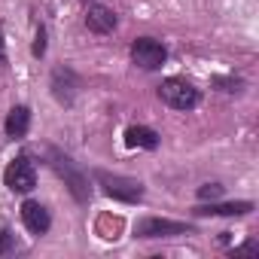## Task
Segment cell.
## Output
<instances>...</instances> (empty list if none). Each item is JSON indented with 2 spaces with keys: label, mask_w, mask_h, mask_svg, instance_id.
<instances>
[{
  "label": "cell",
  "mask_w": 259,
  "mask_h": 259,
  "mask_svg": "<svg viewBox=\"0 0 259 259\" xmlns=\"http://www.w3.org/2000/svg\"><path fill=\"white\" fill-rule=\"evenodd\" d=\"M49 165L64 177V183L70 186V192H73V198L79 201V204H85L89 201V195H92V189H89V180H85V174L76 168V162L70 159V156H64L61 150H55V147H49Z\"/></svg>",
  "instance_id": "6da1fadb"
},
{
  "label": "cell",
  "mask_w": 259,
  "mask_h": 259,
  "mask_svg": "<svg viewBox=\"0 0 259 259\" xmlns=\"http://www.w3.org/2000/svg\"><path fill=\"white\" fill-rule=\"evenodd\" d=\"M95 180L104 186V192L116 201L125 204H138L144 198V183L135 177H122V174H110V171H95Z\"/></svg>",
  "instance_id": "7a4b0ae2"
},
{
  "label": "cell",
  "mask_w": 259,
  "mask_h": 259,
  "mask_svg": "<svg viewBox=\"0 0 259 259\" xmlns=\"http://www.w3.org/2000/svg\"><path fill=\"white\" fill-rule=\"evenodd\" d=\"M159 98H162V104H168L171 110H192V107H198V101H201L198 89H195L192 82H186V79H177V76H171V79H165V82L159 85Z\"/></svg>",
  "instance_id": "3957f363"
},
{
  "label": "cell",
  "mask_w": 259,
  "mask_h": 259,
  "mask_svg": "<svg viewBox=\"0 0 259 259\" xmlns=\"http://www.w3.org/2000/svg\"><path fill=\"white\" fill-rule=\"evenodd\" d=\"M4 183H7L13 192L28 195V192L37 186V165L31 162V156H19V159H13V162L7 165V171H4Z\"/></svg>",
  "instance_id": "277c9868"
},
{
  "label": "cell",
  "mask_w": 259,
  "mask_h": 259,
  "mask_svg": "<svg viewBox=\"0 0 259 259\" xmlns=\"http://www.w3.org/2000/svg\"><path fill=\"white\" fill-rule=\"evenodd\" d=\"M165 58H168V49L156 37H138L132 43V61L144 70H159L165 64Z\"/></svg>",
  "instance_id": "5b68a950"
},
{
  "label": "cell",
  "mask_w": 259,
  "mask_h": 259,
  "mask_svg": "<svg viewBox=\"0 0 259 259\" xmlns=\"http://www.w3.org/2000/svg\"><path fill=\"white\" fill-rule=\"evenodd\" d=\"M189 232H192V226L177 223V220H162V217H147L135 229L138 238H168V235H189Z\"/></svg>",
  "instance_id": "8992f818"
},
{
  "label": "cell",
  "mask_w": 259,
  "mask_h": 259,
  "mask_svg": "<svg viewBox=\"0 0 259 259\" xmlns=\"http://www.w3.org/2000/svg\"><path fill=\"white\" fill-rule=\"evenodd\" d=\"M52 95H55V101L58 104H64V107H70L73 101H76V92H79V76L70 70V67H55L52 70Z\"/></svg>",
  "instance_id": "52a82bcc"
},
{
  "label": "cell",
  "mask_w": 259,
  "mask_h": 259,
  "mask_svg": "<svg viewBox=\"0 0 259 259\" xmlns=\"http://www.w3.org/2000/svg\"><path fill=\"white\" fill-rule=\"evenodd\" d=\"M116 25H119V19H116V13L110 10V7H101V4H92L89 10H85V28L92 31V34H113L116 31Z\"/></svg>",
  "instance_id": "ba28073f"
},
{
  "label": "cell",
  "mask_w": 259,
  "mask_h": 259,
  "mask_svg": "<svg viewBox=\"0 0 259 259\" xmlns=\"http://www.w3.org/2000/svg\"><path fill=\"white\" fill-rule=\"evenodd\" d=\"M22 220H25L31 235H46L49 226H52V217H49V210L40 201H25L22 204Z\"/></svg>",
  "instance_id": "9c48e42d"
},
{
  "label": "cell",
  "mask_w": 259,
  "mask_h": 259,
  "mask_svg": "<svg viewBox=\"0 0 259 259\" xmlns=\"http://www.w3.org/2000/svg\"><path fill=\"white\" fill-rule=\"evenodd\" d=\"M253 210V201H223V204H217V201H204V204H198L195 207V217H244V213H250Z\"/></svg>",
  "instance_id": "30bf717a"
},
{
  "label": "cell",
  "mask_w": 259,
  "mask_h": 259,
  "mask_svg": "<svg viewBox=\"0 0 259 259\" xmlns=\"http://www.w3.org/2000/svg\"><path fill=\"white\" fill-rule=\"evenodd\" d=\"M125 144L128 147H144V150H156L159 147V135L147 125H132L125 132Z\"/></svg>",
  "instance_id": "8fae6325"
},
{
  "label": "cell",
  "mask_w": 259,
  "mask_h": 259,
  "mask_svg": "<svg viewBox=\"0 0 259 259\" xmlns=\"http://www.w3.org/2000/svg\"><path fill=\"white\" fill-rule=\"evenodd\" d=\"M28 128H31V110L22 107V104L13 107L10 116H7V135H10V138H25Z\"/></svg>",
  "instance_id": "7c38bea8"
},
{
  "label": "cell",
  "mask_w": 259,
  "mask_h": 259,
  "mask_svg": "<svg viewBox=\"0 0 259 259\" xmlns=\"http://www.w3.org/2000/svg\"><path fill=\"white\" fill-rule=\"evenodd\" d=\"M213 85L220 92H229V95H241L244 92V79H235V76H213Z\"/></svg>",
  "instance_id": "4fadbf2b"
},
{
  "label": "cell",
  "mask_w": 259,
  "mask_h": 259,
  "mask_svg": "<svg viewBox=\"0 0 259 259\" xmlns=\"http://www.w3.org/2000/svg\"><path fill=\"white\" fill-rule=\"evenodd\" d=\"M223 192H226L223 183H204V186H198V201H217V198H223Z\"/></svg>",
  "instance_id": "5bb4252c"
},
{
  "label": "cell",
  "mask_w": 259,
  "mask_h": 259,
  "mask_svg": "<svg viewBox=\"0 0 259 259\" xmlns=\"http://www.w3.org/2000/svg\"><path fill=\"white\" fill-rule=\"evenodd\" d=\"M37 58H43L46 55V28L40 25V31H37V40H34V49H31Z\"/></svg>",
  "instance_id": "9a60e30c"
},
{
  "label": "cell",
  "mask_w": 259,
  "mask_h": 259,
  "mask_svg": "<svg viewBox=\"0 0 259 259\" xmlns=\"http://www.w3.org/2000/svg\"><path fill=\"white\" fill-rule=\"evenodd\" d=\"M256 253H259V241H247V244L232 250V256H256Z\"/></svg>",
  "instance_id": "2e32d148"
},
{
  "label": "cell",
  "mask_w": 259,
  "mask_h": 259,
  "mask_svg": "<svg viewBox=\"0 0 259 259\" xmlns=\"http://www.w3.org/2000/svg\"><path fill=\"white\" fill-rule=\"evenodd\" d=\"M0 64H7V49H4V40H0Z\"/></svg>",
  "instance_id": "e0dca14e"
},
{
  "label": "cell",
  "mask_w": 259,
  "mask_h": 259,
  "mask_svg": "<svg viewBox=\"0 0 259 259\" xmlns=\"http://www.w3.org/2000/svg\"><path fill=\"white\" fill-rule=\"evenodd\" d=\"M82 4H89V0H82Z\"/></svg>",
  "instance_id": "ac0fdd59"
}]
</instances>
